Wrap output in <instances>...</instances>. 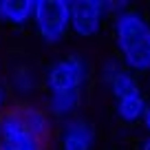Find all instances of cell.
I'll return each mask as SVG.
<instances>
[{
    "instance_id": "obj_8",
    "label": "cell",
    "mask_w": 150,
    "mask_h": 150,
    "mask_svg": "<svg viewBox=\"0 0 150 150\" xmlns=\"http://www.w3.org/2000/svg\"><path fill=\"white\" fill-rule=\"evenodd\" d=\"M35 0H0V24L22 29L33 22Z\"/></svg>"
},
{
    "instance_id": "obj_4",
    "label": "cell",
    "mask_w": 150,
    "mask_h": 150,
    "mask_svg": "<svg viewBox=\"0 0 150 150\" xmlns=\"http://www.w3.org/2000/svg\"><path fill=\"white\" fill-rule=\"evenodd\" d=\"M44 146L47 141L29 130L18 106H11L0 117V150H44Z\"/></svg>"
},
{
    "instance_id": "obj_7",
    "label": "cell",
    "mask_w": 150,
    "mask_h": 150,
    "mask_svg": "<svg viewBox=\"0 0 150 150\" xmlns=\"http://www.w3.org/2000/svg\"><path fill=\"white\" fill-rule=\"evenodd\" d=\"M42 80H40V75L35 73V69L29 64H18L11 69L9 77H7V88L13 97L20 99V104H27L33 95L38 93Z\"/></svg>"
},
{
    "instance_id": "obj_5",
    "label": "cell",
    "mask_w": 150,
    "mask_h": 150,
    "mask_svg": "<svg viewBox=\"0 0 150 150\" xmlns=\"http://www.w3.org/2000/svg\"><path fill=\"white\" fill-rule=\"evenodd\" d=\"M102 0H73L71 2V31L77 38H95L104 24Z\"/></svg>"
},
{
    "instance_id": "obj_3",
    "label": "cell",
    "mask_w": 150,
    "mask_h": 150,
    "mask_svg": "<svg viewBox=\"0 0 150 150\" xmlns=\"http://www.w3.org/2000/svg\"><path fill=\"white\" fill-rule=\"evenodd\" d=\"M33 29L49 47H55L71 31V2L66 0H35Z\"/></svg>"
},
{
    "instance_id": "obj_10",
    "label": "cell",
    "mask_w": 150,
    "mask_h": 150,
    "mask_svg": "<svg viewBox=\"0 0 150 150\" xmlns=\"http://www.w3.org/2000/svg\"><path fill=\"white\" fill-rule=\"evenodd\" d=\"M112 102H115V115H117L122 122H126V124L141 122V119H144L146 108H148V102H146V97H144L141 91L122 95V97L112 99Z\"/></svg>"
},
{
    "instance_id": "obj_9",
    "label": "cell",
    "mask_w": 150,
    "mask_h": 150,
    "mask_svg": "<svg viewBox=\"0 0 150 150\" xmlns=\"http://www.w3.org/2000/svg\"><path fill=\"white\" fill-rule=\"evenodd\" d=\"M18 110L22 115L24 124L29 126V130L33 132L35 137H40L42 141H47L51 137L53 130V117L49 115V110L44 106H38V104H18Z\"/></svg>"
},
{
    "instance_id": "obj_2",
    "label": "cell",
    "mask_w": 150,
    "mask_h": 150,
    "mask_svg": "<svg viewBox=\"0 0 150 150\" xmlns=\"http://www.w3.org/2000/svg\"><path fill=\"white\" fill-rule=\"evenodd\" d=\"M88 62L82 55H64L53 60L44 69L42 86L47 95H71L82 93L86 80H88Z\"/></svg>"
},
{
    "instance_id": "obj_11",
    "label": "cell",
    "mask_w": 150,
    "mask_h": 150,
    "mask_svg": "<svg viewBox=\"0 0 150 150\" xmlns=\"http://www.w3.org/2000/svg\"><path fill=\"white\" fill-rule=\"evenodd\" d=\"M9 102H11V93H9V88H7V82L0 80V117L11 108Z\"/></svg>"
},
{
    "instance_id": "obj_13",
    "label": "cell",
    "mask_w": 150,
    "mask_h": 150,
    "mask_svg": "<svg viewBox=\"0 0 150 150\" xmlns=\"http://www.w3.org/2000/svg\"><path fill=\"white\" fill-rule=\"evenodd\" d=\"M139 150H150V137H146L144 141H141V146H139Z\"/></svg>"
},
{
    "instance_id": "obj_6",
    "label": "cell",
    "mask_w": 150,
    "mask_h": 150,
    "mask_svg": "<svg viewBox=\"0 0 150 150\" xmlns=\"http://www.w3.org/2000/svg\"><path fill=\"white\" fill-rule=\"evenodd\" d=\"M95 128L88 119L71 117L62 122L57 130V148L60 150H93L95 148Z\"/></svg>"
},
{
    "instance_id": "obj_12",
    "label": "cell",
    "mask_w": 150,
    "mask_h": 150,
    "mask_svg": "<svg viewBox=\"0 0 150 150\" xmlns=\"http://www.w3.org/2000/svg\"><path fill=\"white\" fill-rule=\"evenodd\" d=\"M141 126H144V130L148 132V137H150V104H148V108H146V112H144V119H141Z\"/></svg>"
},
{
    "instance_id": "obj_1",
    "label": "cell",
    "mask_w": 150,
    "mask_h": 150,
    "mask_svg": "<svg viewBox=\"0 0 150 150\" xmlns=\"http://www.w3.org/2000/svg\"><path fill=\"white\" fill-rule=\"evenodd\" d=\"M112 42L128 71L135 75L150 71V22L141 11L130 7L112 18Z\"/></svg>"
}]
</instances>
